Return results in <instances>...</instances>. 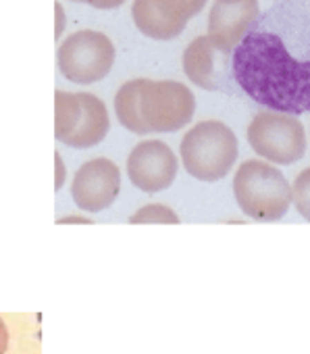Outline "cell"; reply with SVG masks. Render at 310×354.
Segmentation results:
<instances>
[{"label": "cell", "mask_w": 310, "mask_h": 354, "mask_svg": "<svg viewBox=\"0 0 310 354\" xmlns=\"http://www.w3.org/2000/svg\"><path fill=\"white\" fill-rule=\"evenodd\" d=\"M252 150L277 165H293L306 152V133L293 115L260 111L248 125Z\"/></svg>", "instance_id": "52a82bcc"}, {"label": "cell", "mask_w": 310, "mask_h": 354, "mask_svg": "<svg viewBox=\"0 0 310 354\" xmlns=\"http://www.w3.org/2000/svg\"><path fill=\"white\" fill-rule=\"evenodd\" d=\"M65 28H67V13L61 5V0L55 3V36L57 40H61V36L65 34Z\"/></svg>", "instance_id": "9a60e30c"}, {"label": "cell", "mask_w": 310, "mask_h": 354, "mask_svg": "<svg viewBox=\"0 0 310 354\" xmlns=\"http://www.w3.org/2000/svg\"><path fill=\"white\" fill-rule=\"evenodd\" d=\"M121 192V171L115 160L98 156L86 160L73 175L71 198L81 213L106 211Z\"/></svg>", "instance_id": "30bf717a"}, {"label": "cell", "mask_w": 310, "mask_h": 354, "mask_svg": "<svg viewBox=\"0 0 310 354\" xmlns=\"http://www.w3.org/2000/svg\"><path fill=\"white\" fill-rule=\"evenodd\" d=\"M291 201L296 205V211L310 221V167L304 169L291 186Z\"/></svg>", "instance_id": "5bb4252c"}, {"label": "cell", "mask_w": 310, "mask_h": 354, "mask_svg": "<svg viewBox=\"0 0 310 354\" xmlns=\"http://www.w3.org/2000/svg\"><path fill=\"white\" fill-rule=\"evenodd\" d=\"M233 194L250 219L279 221L291 205V186L279 169L264 160H246L233 177Z\"/></svg>", "instance_id": "3957f363"}, {"label": "cell", "mask_w": 310, "mask_h": 354, "mask_svg": "<svg viewBox=\"0 0 310 354\" xmlns=\"http://www.w3.org/2000/svg\"><path fill=\"white\" fill-rule=\"evenodd\" d=\"M180 154L194 180L219 182L231 171L238 158V138L223 121H200L184 136Z\"/></svg>", "instance_id": "277c9868"}, {"label": "cell", "mask_w": 310, "mask_h": 354, "mask_svg": "<svg viewBox=\"0 0 310 354\" xmlns=\"http://www.w3.org/2000/svg\"><path fill=\"white\" fill-rule=\"evenodd\" d=\"M258 15V0H240V3L231 5L215 0L209 15V34L225 40L235 48Z\"/></svg>", "instance_id": "7c38bea8"}, {"label": "cell", "mask_w": 310, "mask_h": 354, "mask_svg": "<svg viewBox=\"0 0 310 354\" xmlns=\"http://www.w3.org/2000/svg\"><path fill=\"white\" fill-rule=\"evenodd\" d=\"M217 3H225V5H231V3H240V0H217Z\"/></svg>", "instance_id": "ffe728a7"}, {"label": "cell", "mask_w": 310, "mask_h": 354, "mask_svg": "<svg viewBox=\"0 0 310 354\" xmlns=\"http://www.w3.org/2000/svg\"><path fill=\"white\" fill-rule=\"evenodd\" d=\"M231 55L233 46L217 36L194 38L182 57V67L186 77L209 92L223 90L225 82L231 77Z\"/></svg>", "instance_id": "8fae6325"}, {"label": "cell", "mask_w": 310, "mask_h": 354, "mask_svg": "<svg viewBox=\"0 0 310 354\" xmlns=\"http://www.w3.org/2000/svg\"><path fill=\"white\" fill-rule=\"evenodd\" d=\"M177 169L180 160L171 146L163 140H142L127 156L129 182L146 194L167 190L175 182Z\"/></svg>", "instance_id": "9c48e42d"}, {"label": "cell", "mask_w": 310, "mask_h": 354, "mask_svg": "<svg viewBox=\"0 0 310 354\" xmlns=\"http://www.w3.org/2000/svg\"><path fill=\"white\" fill-rule=\"evenodd\" d=\"M231 77L269 111L310 113V0H279L258 15L233 48Z\"/></svg>", "instance_id": "6da1fadb"}, {"label": "cell", "mask_w": 310, "mask_h": 354, "mask_svg": "<svg viewBox=\"0 0 310 354\" xmlns=\"http://www.w3.org/2000/svg\"><path fill=\"white\" fill-rule=\"evenodd\" d=\"M117 61L115 42L98 30H77L57 46L59 73L77 86L102 82Z\"/></svg>", "instance_id": "8992f818"}, {"label": "cell", "mask_w": 310, "mask_h": 354, "mask_svg": "<svg viewBox=\"0 0 310 354\" xmlns=\"http://www.w3.org/2000/svg\"><path fill=\"white\" fill-rule=\"evenodd\" d=\"M129 223H135V225H139V223H161V225L171 223V225H177L180 217L175 215V211H171L165 205H146L129 217Z\"/></svg>", "instance_id": "4fadbf2b"}, {"label": "cell", "mask_w": 310, "mask_h": 354, "mask_svg": "<svg viewBox=\"0 0 310 354\" xmlns=\"http://www.w3.org/2000/svg\"><path fill=\"white\" fill-rule=\"evenodd\" d=\"M115 113L131 133H173L192 121L196 98L182 82L135 77L117 90Z\"/></svg>", "instance_id": "7a4b0ae2"}, {"label": "cell", "mask_w": 310, "mask_h": 354, "mask_svg": "<svg viewBox=\"0 0 310 354\" xmlns=\"http://www.w3.org/2000/svg\"><path fill=\"white\" fill-rule=\"evenodd\" d=\"M55 173H57L55 190L59 192L65 186V182H67V167H65V160H63L61 152H55Z\"/></svg>", "instance_id": "2e32d148"}, {"label": "cell", "mask_w": 310, "mask_h": 354, "mask_svg": "<svg viewBox=\"0 0 310 354\" xmlns=\"http://www.w3.org/2000/svg\"><path fill=\"white\" fill-rule=\"evenodd\" d=\"M110 129L108 109L92 92H55V138L77 150L98 146Z\"/></svg>", "instance_id": "5b68a950"}, {"label": "cell", "mask_w": 310, "mask_h": 354, "mask_svg": "<svg viewBox=\"0 0 310 354\" xmlns=\"http://www.w3.org/2000/svg\"><path fill=\"white\" fill-rule=\"evenodd\" d=\"M7 346H9V331H7L5 321L0 319V354L7 352Z\"/></svg>", "instance_id": "ac0fdd59"}, {"label": "cell", "mask_w": 310, "mask_h": 354, "mask_svg": "<svg viewBox=\"0 0 310 354\" xmlns=\"http://www.w3.org/2000/svg\"><path fill=\"white\" fill-rule=\"evenodd\" d=\"M71 3H84L98 11H113V9H119L125 0H71Z\"/></svg>", "instance_id": "e0dca14e"}, {"label": "cell", "mask_w": 310, "mask_h": 354, "mask_svg": "<svg viewBox=\"0 0 310 354\" xmlns=\"http://www.w3.org/2000/svg\"><path fill=\"white\" fill-rule=\"evenodd\" d=\"M204 7L206 0H133L131 19L142 36L167 42L182 36Z\"/></svg>", "instance_id": "ba28073f"}, {"label": "cell", "mask_w": 310, "mask_h": 354, "mask_svg": "<svg viewBox=\"0 0 310 354\" xmlns=\"http://www.w3.org/2000/svg\"><path fill=\"white\" fill-rule=\"evenodd\" d=\"M59 223H92V221L84 215H69V217L59 219Z\"/></svg>", "instance_id": "d6986e66"}]
</instances>
